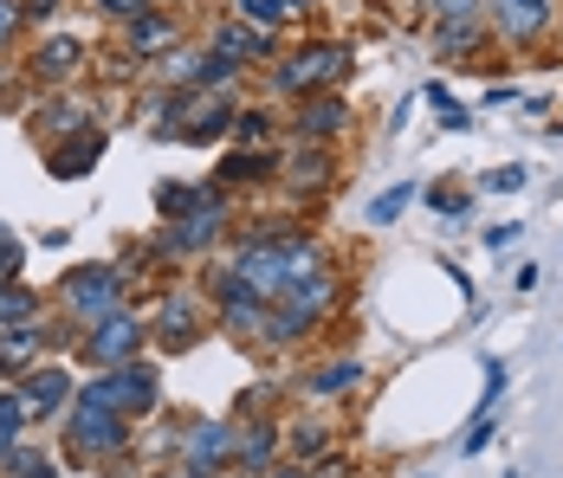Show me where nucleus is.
Masks as SVG:
<instances>
[{
  "label": "nucleus",
  "mask_w": 563,
  "mask_h": 478,
  "mask_svg": "<svg viewBox=\"0 0 563 478\" xmlns=\"http://www.w3.org/2000/svg\"><path fill=\"white\" fill-rule=\"evenodd\" d=\"M493 7H499V26L518 33V40H531L544 26V13H551V0H493Z\"/></svg>",
  "instance_id": "1"
},
{
  "label": "nucleus",
  "mask_w": 563,
  "mask_h": 478,
  "mask_svg": "<svg viewBox=\"0 0 563 478\" xmlns=\"http://www.w3.org/2000/svg\"><path fill=\"white\" fill-rule=\"evenodd\" d=\"M408 201H415V181H401V188H389V194H383V201L369 208V220H376V226H389L395 213L408 208Z\"/></svg>",
  "instance_id": "2"
},
{
  "label": "nucleus",
  "mask_w": 563,
  "mask_h": 478,
  "mask_svg": "<svg viewBox=\"0 0 563 478\" xmlns=\"http://www.w3.org/2000/svg\"><path fill=\"white\" fill-rule=\"evenodd\" d=\"M525 181H531L525 168H499V175H486V188H493V194H518Z\"/></svg>",
  "instance_id": "3"
},
{
  "label": "nucleus",
  "mask_w": 563,
  "mask_h": 478,
  "mask_svg": "<svg viewBox=\"0 0 563 478\" xmlns=\"http://www.w3.org/2000/svg\"><path fill=\"white\" fill-rule=\"evenodd\" d=\"M356 375H363V369H356V363H338V369H331V375H324V381H318V394H338V388H350Z\"/></svg>",
  "instance_id": "4"
},
{
  "label": "nucleus",
  "mask_w": 563,
  "mask_h": 478,
  "mask_svg": "<svg viewBox=\"0 0 563 478\" xmlns=\"http://www.w3.org/2000/svg\"><path fill=\"white\" fill-rule=\"evenodd\" d=\"M117 7H136V0H117Z\"/></svg>",
  "instance_id": "5"
},
{
  "label": "nucleus",
  "mask_w": 563,
  "mask_h": 478,
  "mask_svg": "<svg viewBox=\"0 0 563 478\" xmlns=\"http://www.w3.org/2000/svg\"><path fill=\"white\" fill-rule=\"evenodd\" d=\"M279 478H298V473H279Z\"/></svg>",
  "instance_id": "6"
}]
</instances>
